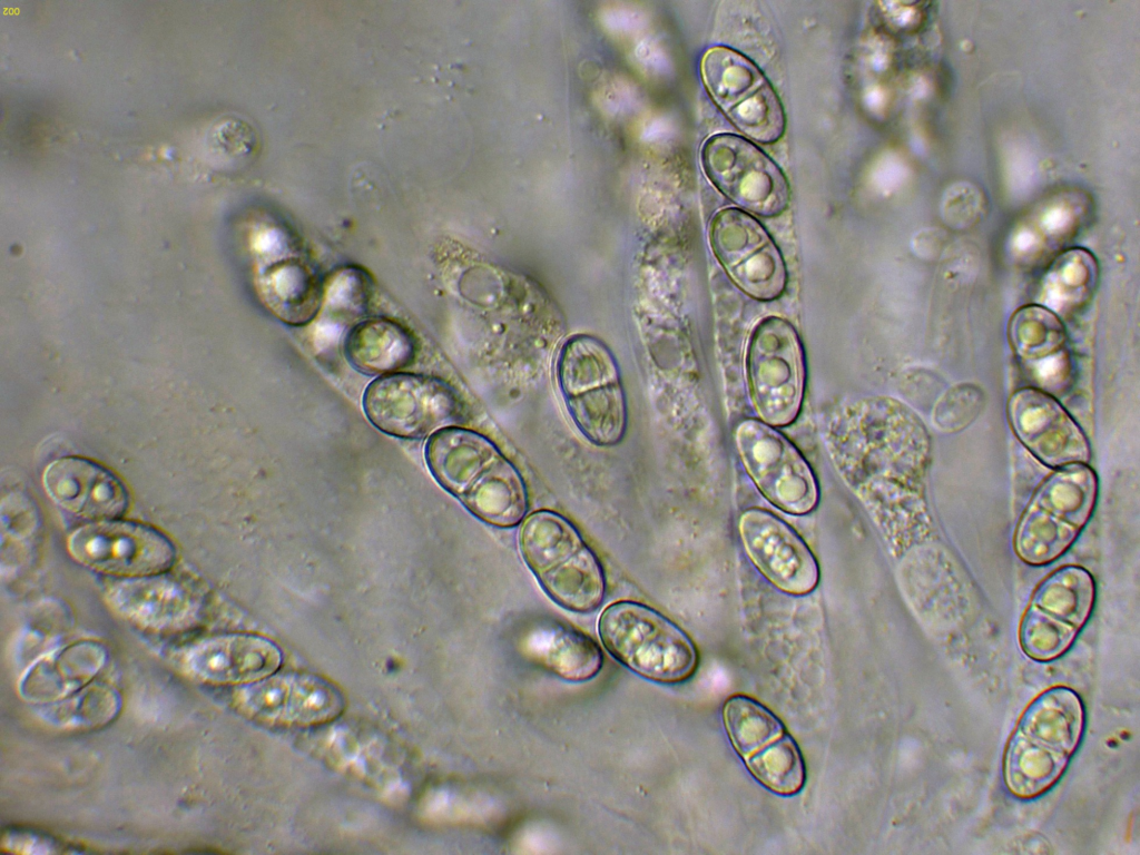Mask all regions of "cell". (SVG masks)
I'll list each match as a JSON object with an SVG mask.
<instances>
[{
  "label": "cell",
  "instance_id": "2e32d148",
  "mask_svg": "<svg viewBox=\"0 0 1140 855\" xmlns=\"http://www.w3.org/2000/svg\"><path fill=\"white\" fill-rule=\"evenodd\" d=\"M239 686L233 696L235 708L264 724L320 725L337 718L345 707L342 691L330 680L313 674L275 672Z\"/></svg>",
  "mask_w": 1140,
  "mask_h": 855
},
{
  "label": "cell",
  "instance_id": "f1b7e54d",
  "mask_svg": "<svg viewBox=\"0 0 1140 855\" xmlns=\"http://www.w3.org/2000/svg\"><path fill=\"white\" fill-rule=\"evenodd\" d=\"M984 404L981 389L971 383H961L942 395L934 406L933 420L944 432H959L967 428L980 414Z\"/></svg>",
  "mask_w": 1140,
  "mask_h": 855
},
{
  "label": "cell",
  "instance_id": "d6986e66",
  "mask_svg": "<svg viewBox=\"0 0 1140 855\" xmlns=\"http://www.w3.org/2000/svg\"><path fill=\"white\" fill-rule=\"evenodd\" d=\"M42 482L57 505L92 522L119 519L129 508V493L121 479L88 458L68 455L52 461Z\"/></svg>",
  "mask_w": 1140,
  "mask_h": 855
},
{
  "label": "cell",
  "instance_id": "ba28073f",
  "mask_svg": "<svg viewBox=\"0 0 1140 855\" xmlns=\"http://www.w3.org/2000/svg\"><path fill=\"white\" fill-rule=\"evenodd\" d=\"M1094 602L1095 582L1085 568H1057L1035 586L1023 611L1018 628L1020 649L1039 662L1061 658L1085 627Z\"/></svg>",
  "mask_w": 1140,
  "mask_h": 855
},
{
  "label": "cell",
  "instance_id": "5bb4252c",
  "mask_svg": "<svg viewBox=\"0 0 1140 855\" xmlns=\"http://www.w3.org/2000/svg\"><path fill=\"white\" fill-rule=\"evenodd\" d=\"M701 165L709 180L731 202L764 217L780 215L789 186L780 168L757 146L734 134L706 140Z\"/></svg>",
  "mask_w": 1140,
  "mask_h": 855
},
{
  "label": "cell",
  "instance_id": "8992f818",
  "mask_svg": "<svg viewBox=\"0 0 1140 855\" xmlns=\"http://www.w3.org/2000/svg\"><path fill=\"white\" fill-rule=\"evenodd\" d=\"M1098 489V476L1088 464L1055 469L1035 489L1016 523L1015 554L1035 567L1061 557L1089 522Z\"/></svg>",
  "mask_w": 1140,
  "mask_h": 855
},
{
  "label": "cell",
  "instance_id": "f546056e",
  "mask_svg": "<svg viewBox=\"0 0 1140 855\" xmlns=\"http://www.w3.org/2000/svg\"><path fill=\"white\" fill-rule=\"evenodd\" d=\"M118 705L117 696L106 687L90 688L79 697H73L71 704H62L56 712H70L71 716L66 723H99L108 720L116 712Z\"/></svg>",
  "mask_w": 1140,
  "mask_h": 855
},
{
  "label": "cell",
  "instance_id": "6da1fadb",
  "mask_svg": "<svg viewBox=\"0 0 1140 855\" xmlns=\"http://www.w3.org/2000/svg\"><path fill=\"white\" fill-rule=\"evenodd\" d=\"M824 441L841 479L863 504L891 553L926 539L931 438L921 417L891 397H866L833 409Z\"/></svg>",
  "mask_w": 1140,
  "mask_h": 855
},
{
  "label": "cell",
  "instance_id": "44dd1931",
  "mask_svg": "<svg viewBox=\"0 0 1140 855\" xmlns=\"http://www.w3.org/2000/svg\"><path fill=\"white\" fill-rule=\"evenodd\" d=\"M344 353L356 371L365 375H381L411 365L417 344L403 325L386 318H370L348 333Z\"/></svg>",
  "mask_w": 1140,
  "mask_h": 855
},
{
  "label": "cell",
  "instance_id": "30bf717a",
  "mask_svg": "<svg viewBox=\"0 0 1140 855\" xmlns=\"http://www.w3.org/2000/svg\"><path fill=\"white\" fill-rule=\"evenodd\" d=\"M735 441L743 465L764 498L780 511L805 515L820 498L816 475L799 450L778 430L745 420Z\"/></svg>",
  "mask_w": 1140,
  "mask_h": 855
},
{
  "label": "cell",
  "instance_id": "52a82bcc",
  "mask_svg": "<svg viewBox=\"0 0 1140 855\" xmlns=\"http://www.w3.org/2000/svg\"><path fill=\"white\" fill-rule=\"evenodd\" d=\"M557 376L567 410L581 433L598 446L617 445L628 413L619 370L599 340L577 335L563 345Z\"/></svg>",
  "mask_w": 1140,
  "mask_h": 855
},
{
  "label": "cell",
  "instance_id": "9a60e30c",
  "mask_svg": "<svg viewBox=\"0 0 1140 855\" xmlns=\"http://www.w3.org/2000/svg\"><path fill=\"white\" fill-rule=\"evenodd\" d=\"M709 243L728 276L747 295L770 301L785 289L787 271L779 249L751 215L734 207L718 212L710 223Z\"/></svg>",
  "mask_w": 1140,
  "mask_h": 855
},
{
  "label": "cell",
  "instance_id": "e0dca14e",
  "mask_svg": "<svg viewBox=\"0 0 1140 855\" xmlns=\"http://www.w3.org/2000/svg\"><path fill=\"white\" fill-rule=\"evenodd\" d=\"M746 554L757 570L780 591L804 596L818 584L819 566L799 533L773 512L751 508L738 521Z\"/></svg>",
  "mask_w": 1140,
  "mask_h": 855
},
{
  "label": "cell",
  "instance_id": "7c38bea8",
  "mask_svg": "<svg viewBox=\"0 0 1140 855\" xmlns=\"http://www.w3.org/2000/svg\"><path fill=\"white\" fill-rule=\"evenodd\" d=\"M363 409L379 430L403 439H422L461 416L451 386L436 377L404 373L372 382L363 395Z\"/></svg>",
  "mask_w": 1140,
  "mask_h": 855
},
{
  "label": "cell",
  "instance_id": "7a4b0ae2",
  "mask_svg": "<svg viewBox=\"0 0 1140 855\" xmlns=\"http://www.w3.org/2000/svg\"><path fill=\"white\" fill-rule=\"evenodd\" d=\"M424 452L436 482L473 517L500 529L522 523L529 508L525 481L490 439L448 426L430 436Z\"/></svg>",
  "mask_w": 1140,
  "mask_h": 855
},
{
  "label": "cell",
  "instance_id": "83f0119b",
  "mask_svg": "<svg viewBox=\"0 0 1140 855\" xmlns=\"http://www.w3.org/2000/svg\"><path fill=\"white\" fill-rule=\"evenodd\" d=\"M1011 338L1016 352L1026 358L1044 357L1063 344V328L1049 311L1028 307L1020 311L1012 321Z\"/></svg>",
  "mask_w": 1140,
  "mask_h": 855
},
{
  "label": "cell",
  "instance_id": "5b68a950",
  "mask_svg": "<svg viewBox=\"0 0 1140 855\" xmlns=\"http://www.w3.org/2000/svg\"><path fill=\"white\" fill-rule=\"evenodd\" d=\"M598 632L606 650L618 662L653 682L679 684L697 669L698 653L690 637L643 603H611L599 618Z\"/></svg>",
  "mask_w": 1140,
  "mask_h": 855
},
{
  "label": "cell",
  "instance_id": "4316f807",
  "mask_svg": "<svg viewBox=\"0 0 1140 855\" xmlns=\"http://www.w3.org/2000/svg\"><path fill=\"white\" fill-rule=\"evenodd\" d=\"M125 588L118 606L126 615L150 626L163 627L179 622L189 609L181 594L175 591L169 594V586H150L142 582Z\"/></svg>",
  "mask_w": 1140,
  "mask_h": 855
},
{
  "label": "cell",
  "instance_id": "484cf974",
  "mask_svg": "<svg viewBox=\"0 0 1140 855\" xmlns=\"http://www.w3.org/2000/svg\"><path fill=\"white\" fill-rule=\"evenodd\" d=\"M744 760L751 776L776 794L794 795L805 785L803 755L797 743L786 731Z\"/></svg>",
  "mask_w": 1140,
  "mask_h": 855
},
{
  "label": "cell",
  "instance_id": "277c9868",
  "mask_svg": "<svg viewBox=\"0 0 1140 855\" xmlns=\"http://www.w3.org/2000/svg\"><path fill=\"white\" fill-rule=\"evenodd\" d=\"M520 554L546 594L561 608L587 615L597 610L607 592L605 569L577 527L547 509L521 523Z\"/></svg>",
  "mask_w": 1140,
  "mask_h": 855
},
{
  "label": "cell",
  "instance_id": "8fae6325",
  "mask_svg": "<svg viewBox=\"0 0 1140 855\" xmlns=\"http://www.w3.org/2000/svg\"><path fill=\"white\" fill-rule=\"evenodd\" d=\"M704 83L735 127L758 142L773 144L785 131L779 97L760 69L740 52L709 49L701 61Z\"/></svg>",
  "mask_w": 1140,
  "mask_h": 855
},
{
  "label": "cell",
  "instance_id": "ffe728a7",
  "mask_svg": "<svg viewBox=\"0 0 1140 855\" xmlns=\"http://www.w3.org/2000/svg\"><path fill=\"white\" fill-rule=\"evenodd\" d=\"M187 669L197 678L217 685H244L271 676L283 664L282 649L271 639L254 633H226L191 647Z\"/></svg>",
  "mask_w": 1140,
  "mask_h": 855
},
{
  "label": "cell",
  "instance_id": "d4e9b609",
  "mask_svg": "<svg viewBox=\"0 0 1140 855\" xmlns=\"http://www.w3.org/2000/svg\"><path fill=\"white\" fill-rule=\"evenodd\" d=\"M104 662L98 647L80 645L39 665L27 677V692L39 697H60L87 682Z\"/></svg>",
  "mask_w": 1140,
  "mask_h": 855
},
{
  "label": "cell",
  "instance_id": "7402d4cb",
  "mask_svg": "<svg viewBox=\"0 0 1140 855\" xmlns=\"http://www.w3.org/2000/svg\"><path fill=\"white\" fill-rule=\"evenodd\" d=\"M532 652L544 669L572 682L593 678L603 664L600 648L589 636L564 626L543 635Z\"/></svg>",
  "mask_w": 1140,
  "mask_h": 855
},
{
  "label": "cell",
  "instance_id": "9c48e42d",
  "mask_svg": "<svg viewBox=\"0 0 1140 855\" xmlns=\"http://www.w3.org/2000/svg\"><path fill=\"white\" fill-rule=\"evenodd\" d=\"M745 364L760 421L774 428L793 423L805 387L804 353L793 325L778 316L760 320L750 333Z\"/></svg>",
  "mask_w": 1140,
  "mask_h": 855
},
{
  "label": "cell",
  "instance_id": "cb8c5ba5",
  "mask_svg": "<svg viewBox=\"0 0 1140 855\" xmlns=\"http://www.w3.org/2000/svg\"><path fill=\"white\" fill-rule=\"evenodd\" d=\"M728 738L741 757L760 750L785 733L782 720L767 707L746 695H733L723 708Z\"/></svg>",
  "mask_w": 1140,
  "mask_h": 855
},
{
  "label": "cell",
  "instance_id": "603a6c76",
  "mask_svg": "<svg viewBox=\"0 0 1140 855\" xmlns=\"http://www.w3.org/2000/svg\"><path fill=\"white\" fill-rule=\"evenodd\" d=\"M263 293L269 308L284 322L295 325L309 322L322 298L317 277L297 263L274 266L264 277Z\"/></svg>",
  "mask_w": 1140,
  "mask_h": 855
},
{
  "label": "cell",
  "instance_id": "4fadbf2b",
  "mask_svg": "<svg viewBox=\"0 0 1140 855\" xmlns=\"http://www.w3.org/2000/svg\"><path fill=\"white\" fill-rule=\"evenodd\" d=\"M68 551L79 563L108 574L148 578L167 572L177 561L174 542L159 529L111 519L78 528Z\"/></svg>",
  "mask_w": 1140,
  "mask_h": 855
},
{
  "label": "cell",
  "instance_id": "4dcf8cb0",
  "mask_svg": "<svg viewBox=\"0 0 1140 855\" xmlns=\"http://www.w3.org/2000/svg\"><path fill=\"white\" fill-rule=\"evenodd\" d=\"M36 844H37V846H52L51 844L48 843V841L46 842V841H40V839H38L36 842ZM9 846L10 847H18V846L22 847V846H35V844L33 843H24V842H22V843H18V844L17 843L10 844Z\"/></svg>",
  "mask_w": 1140,
  "mask_h": 855
},
{
  "label": "cell",
  "instance_id": "3957f363",
  "mask_svg": "<svg viewBox=\"0 0 1140 855\" xmlns=\"http://www.w3.org/2000/svg\"><path fill=\"white\" fill-rule=\"evenodd\" d=\"M1085 730L1080 695L1063 685L1034 697L1020 715L1002 758L1008 792L1021 800L1048 793L1064 775Z\"/></svg>",
  "mask_w": 1140,
  "mask_h": 855
},
{
  "label": "cell",
  "instance_id": "ac0fdd59",
  "mask_svg": "<svg viewBox=\"0 0 1140 855\" xmlns=\"http://www.w3.org/2000/svg\"><path fill=\"white\" fill-rule=\"evenodd\" d=\"M1006 412L1018 440L1043 464L1055 470L1090 461L1087 436L1046 392L1019 390L1010 397Z\"/></svg>",
  "mask_w": 1140,
  "mask_h": 855
}]
</instances>
